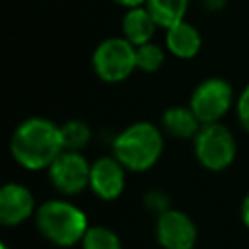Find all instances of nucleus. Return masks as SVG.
I'll use <instances>...</instances> for the list:
<instances>
[{
	"label": "nucleus",
	"mask_w": 249,
	"mask_h": 249,
	"mask_svg": "<svg viewBox=\"0 0 249 249\" xmlns=\"http://www.w3.org/2000/svg\"><path fill=\"white\" fill-rule=\"evenodd\" d=\"M144 6L150 10L158 25L161 29H167L185 19L189 10V0H146Z\"/></svg>",
	"instance_id": "4468645a"
},
{
	"label": "nucleus",
	"mask_w": 249,
	"mask_h": 249,
	"mask_svg": "<svg viewBox=\"0 0 249 249\" xmlns=\"http://www.w3.org/2000/svg\"><path fill=\"white\" fill-rule=\"evenodd\" d=\"M235 99L237 97H233V89L230 82L214 76L202 80L193 89L189 107L202 124H210V123H222V119L235 105Z\"/></svg>",
	"instance_id": "423d86ee"
},
{
	"label": "nucleus",
	"mask_w": 249,
	"mask_h": 249,
	"mask_svg": "<svg viewBox=\"0 0 249 249\" xmlns=\"http://www.w3.org/2000/svg\"><path fill=\"white\" fill-rule=\"evenodd\" d=\"M91 66L97 78L107 84L124 82L136 70V47L123 35L107 37L93 49Z\"/></svg>",
	"instance_id": "39448f33"
},
{
	"label": "nucleus",
	"mask_w": 249,
	"mask_h": 249,
	"mask_svg": "<svg viewBox=\"0 0 249 249\" xmlns=\"http://www.w3.org/2000/svg\"><path fill=\"white\" fill-rule=\"evenodd\" d=\"M200 47H202V35L187 19L165 29V49L175 58H181V60L195 58Z\"/></svg>",
	"instance_id": "9b49d317"
},
{
	"label": "nucleus",
	"mask_w": 249,
	"mask_h": 249,
	"mask_svg": "<svg viewBox=\"0 0 249 249\" xmlns=\"http://www.w3.org/2000/svg\"><path fill=\"white\" fill-rule=\"evenodd\" d=\"M126 187V167L111 154L101 156L91 163L89 191L101 200H117Z\"/></svg>",
	"instance_id": "1a4fd4ad"
},
{
	"label": "nucleus",
	"mask_w": 249,
	"mask_h": 249,
	"mask_svg": "<svg viewBox=\"0 0 249 249\" xmlns=\"http://www.w3.org/2000/svg\"><path fill=\"white\" fill-rule=\"evenodd\" d=\"M156 239L163 249H193L198 231L189 214L169 206L156 216Z\"/></svg>",
	"instance_id": "6e6552de"
},
{
	"label": "nucleus",
	"mask_w": 249,
	"mask_h": 249,
	"mask_svg": "<svg viewBox=\"0 0 249 249\" xmlns=\"http://www.w3.org/2000/svg\"><path fill=\"white\" fill-rule=\"evenodd\" d=\"M0 249H10V247H8L6 243H0Z\"/></svg>",
	"instance_id": "5701e85b"
},
{
	"label": "nucleus",
	"mask_w": 249,
	"mask_h": 249,
	"mask_svg": "<svg viewBox=\"0 0 249 249\" xmlns=\"http://www.w3.org/2000/svg\"><path fill=\"white\" fill-rule=\"evenodd\" d=\"M51 185L64 196H74L84 189H89L91 163L82 152L62 150L47 169Z\"/></svg>",
	"instance_id": "0eeeda50"
},
{
	"label": "nucleus",
	"mask_w": 249,
	"mask_h": 249,
	"mask_svg": "<svg viewBox=\"0 0 249 249\" xmlns=\"http://www.w3.org/2000/svg\"><path fill=\"white\" fill-rule=\"evenodd\" d=\"M158 27H160L158 21L154 19V16L150 14V10L144 4L134 6V8H126V12L123 16V23H121L123 37L128 39L134 47L152 41Z\"/></svg>",
	"instance_id": "f8f14e48"
},
{
	"label": "nucleus",
	"mask_w": 249,
	"mask_h": 249,
	"mask_svg": "<svg viewBox=\"0 0 249 249\" xmlns=\"http://www.w3.org/2000/svg\"><path fill=\"white\" fill-rule=\"evenodd\" d=\"M113 2H117L123 8H134V6H142L146 0H113Z\"/></svg>",
	"instance_id": "412c9836"
},
{
	"label": "nucleus",
	"mask_w": 249,
	"mask_h": 249,
	"mask_svg": "<svg viewBox=\"0 0 249 249\" xmlns=\"http://www.w3.org/2000/svg\"><path fill=\"white\" fill-rule=\"evenodd\" d=\"M60 134H62L64 150L82 152L91 140L89 126L80 119H72V121H66L64 124H60Z\"/></svg>",
	"instance_id": "2eb2a0df"
},
{
	"label": "nucleus",
	"mask_w": 249,
	"mask_h": 249,
	"mask_svg": "<svg viewBox=\"0 0 249 249\" xmlns=\"http://www.w3.org/2000/svg\"><path fill=\"white\" fill-rule=\"evenodd\" d=\"M37 206L33 193L21 183H6L0 189V222L8 228L35 218Z\"/></svg>",
	"instance_id": "9d476101"
},
{
	"label": "nucleus",
	"mask_w": 249,
	"mask_h": 249,
	"mask_svg": "<svg viewBox=\"0 0 249 249\" xmlns=\"http://www.w3.org/2000/svg\"><path fill=\"white\" fill-rule=\"evenodd\" d=\"M35 226L47 241L56 247L70 249L82 241L89 222L78 204L66 198H51L37 206Z\"/></svg>",
	"instance_id": "7ed1b4c3"
},
{
	"label": "nucleus",
	"mask_w": 249,
	"mask_h": 249,
	"mask_svg": "<svg viewBox=\"0 0 249 249\" xmlns=\"http://www.w3.org/2000/svg\"><path fill=\"white\" fill-rule=\"evenodd\" d=\"M195 158L208 171L228 169L237 154V142L233 132L224 123L202 124L193 138Z\"/></svg>",
	"instance_id": "20e7f679"
},
{
	"label": "nucleus",
	"mask_w": 249,
	"mask_h": 249,
	"mask_svg": "<svg viewBox=\"0 0 249 249\" xmlns=\"http://www.w3.org/2000/svg\"><path fill=\"white\" fill-rule=\"evenodd\" d=\"M202 123L198 121V117L193 113V109L189 105H173L167 107L161 115V128L163 132H167L173 138L179 140H187V138H195L196 132L200 130Z\"/></svg>",
	"instance_id": "ddd939ff"
},
{
	"label": "nucleus",
	"mask_w": 249,
	"mask_h": 249,
	"mask_svg": "<svg viewBox=\"0 0 249 249\" xmlns=\"http://www.w3.org/2000/svg\"><path fill=\"white\" fill-rule=\"evenodd\" d=\"M144 202H146V206H148L152 212H156V214H161L163 210L169 208V198H167L165 193H161V191H150V193L146 195Z\"/></svg>",
	"instance_id": "6ab92c4d"
},
{
	"label": "nucleus",
	"mask_w": 249,
	"mask_h": 249,
	"mask_svg": "<svg viewBox=\"0 0 249 249\" xmlns=\"http://www.w3.org/2000/svg\"><path fill=\"white\" fill-rule=\"evenodd\" d=\"M235 115L245 132H249V84L239 91L235 99Z\"/></svg>",
	"instance_id": "a211bd4d"
},
{
	"label": "nucleus",
	"mask_w": 249,
	"mask_h": 249,
	"mask_svg": "<svg viewBox=\"0 0 249 249\" xmlns=\"http://www.w3.org/2000/svg\"><path fill=\"white\" fill-rule=\"evenodd\" d=\"M80 245L82 249H123L121 237L107 226H89Z\"/></svg>",
	"instance_id": "dca6fc26"
},
{
	"label": "nucleus",
	"mask_w": 249,
	"mask_h": 249,
	"mask_svg": "<svg viewBox=\"0 0 249 249\" xmlns=\"http://www.w3.org/2000/svg\"><path fill=\"white\" fill-rule=\"evenodd\" d=\"M204 4L208 10H220V8H224L226 0H204Z\"/></svg>",
	"instance_id": "4be33fe9"
},
{
	"label": "nucleus",
	"mask_w": 249,
	"mask_h": 249,
	"mask_svg": "<svg viewBox=\"0 0 249 249\" xmlns=\"http://www.w3.org/2000/svg\"><path fill=\"white\" fill-rule=\"evenodd\" d=\"M163 154V132L148 121H136L124 126L113 138V156L126 171L142 173L152 169Z\"/></svg>",
	"instance_id": "f03ea898"
},
{
	"label": "nucleus",
	"mask_w": 249,
	"mask_h": 249,
	"mask_svg": "<svg viewBox=\"0 0 249 249\" xmlns=\"http://www.w3.org/2000/svg\"><path fill=\"white\" fill-rule=\"evenodd\" d=\"M163 62H165V51L154 41L136 47V70L154 74L163 66Z\"/></svg>",
	"instance_id": "f3484780"
},
{
	"label": "nucleus",
	"mask_w": 249,
	"mask_h": 249,
	"mask_svg": "<svg viewBox=\"0 0 249 249\" xmlns=\"http://www.w3.org/2000/svg\"><path fill=\"white\" fill-rule=\"evenodd\" d=\"M241 222H243V226L249 230V193L245 195V198H243V202H241Z\"/></svg>",
	"instance_id": "aec40b11"
},
{
	"label": "nucleus",
	"mask_w": 249,
	"mask_h": 249,
	"mask_svg": "<svg viewBox=\"0 0 249 249\" xmlns=\"http://www.w3.org/2000/svg\"><path fill=\"white\" fill-rule=\"evenodd\" d=\"M64 150L60 126L47 117H29L21 121L10 138L14 161L27 171H43Z\"/></svg>",
	"instance_id": "f257e3e1"
}]
</instances>
